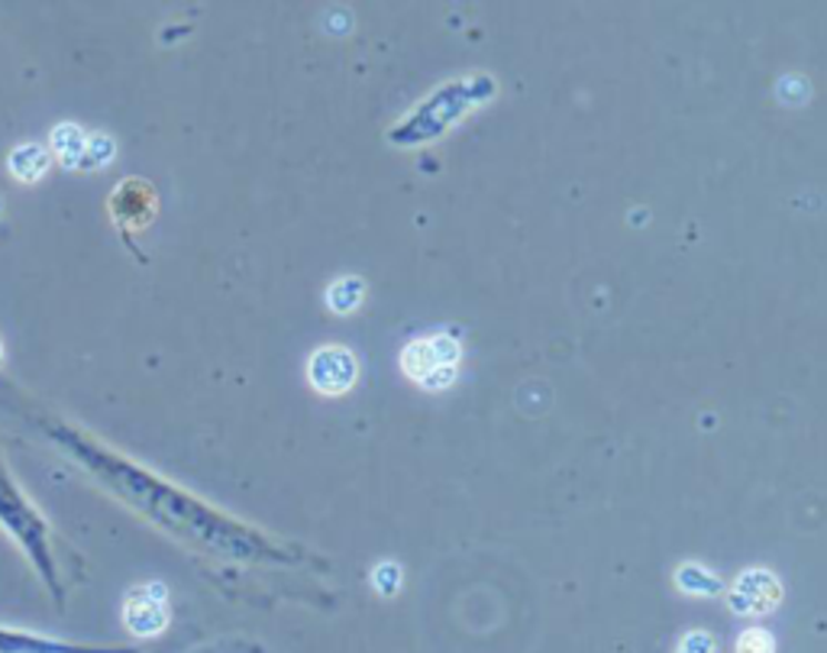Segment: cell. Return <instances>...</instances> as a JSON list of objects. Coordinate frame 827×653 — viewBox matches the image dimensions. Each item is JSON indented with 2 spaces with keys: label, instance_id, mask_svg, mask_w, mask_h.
I'll list each match as a JSON object with an SVG mask.
<instances>
[{
  "label": "cell",
  "instance_id": "obj_1",
  "mask_svg": "<svg viewBox=\"0 0 827 653\" xmlns=\"http://www.w3.org/2000/svg\"><path fill=\"white\" fill-rule=\"evenodd\" d=\"M49 437L69 450L75 460L88 472H94L104 486H111L113 496L133 504L136 511H143L150 521H155L159 528H165L169 534H175L185 543H197L211 553H221L229 560H285V550L275 547L272 540L256 534L253 528L226 518L224 511L207 508L204 501L191 499L188 492H182L178 486L152 476L146 469H140L136 462L123 460L111 450L98 447L91 437L78 433L72 427H49Z\"/></svg>",
  "mask_w": 827,
  "mask_h": 653
},
{
  "label": "cell",
  "instance_id": "obj_2",
  "mask_svg": "<svg viewBox=\"0 0 827 653\" xmlns=\"http://www.w3.org/2000/svg\"><path fill=\"white\" fill-rule=\"evenodd\" d=\"M494 91H498V84L489 75L452 78L447 84H440L433 94H427L405 120L395 123V130L388 133V143L401 146V150L423 146V143L443 136L469 111H476L479 104L491 101Z\"/></svg>",
  "mask_w": 827,
  "mask_h": 653
},
{
  "label": "cell",
  "instance_id": "obj_3",
  "mask_svg": "<svg viewBox=\"0 0 827 653\" xmlns=\"http://www.w3.org/2000/svg\"><path fill=\"white\" fill-rule=\"evenodd\" d=\"M0 524H3V531L10 538H17L23 553L33 560L37 573H42V579L49 582V589L55 595H62L59 579H55V560H52V550H49V528L37 514V508L17 492V486L10 482L3 466H0Z\"/></svg>",
  "mask_w": 827,
  "mask_h": 653
},
{
  "label": "cell",
  "instance_id": "obj_4",
  "mask_svg": "<svg viewBox=\"0 0 827 653\" xmlns=\"http://www.w3.org/2000/svg\"><path fill=\"white\" fill-rule=\"evenodd\" d=\"M724 595H727V605L734 615H769L783 602V582L769 570H747L731 582V589H724Z\"/></svg>",
  "mask_w": 827,
  "mask_h": 653
},
{
  "label": "cell",
  "instance_id": "obj_5",
  "mask_svg": "<svg viewBox=\"0 0 827 653\" xmlns=\"http://www.w3.org/2000/svg\"><path fill=\"white\" fill-rule=\"evenodd\" d=\"M123 624L136 637H155L169 628V592L162 582L140 585L123 602Z\"/></svg>",
  "mask_w": 827,
  "mask_h": 653
},
{
  "label": "cell",
  "instance_id": "obj_6",
  "mask_svg": "<svg viewBox=\"0 0 827 653\" xmlns=\"http://www.w3.org/2000/svg\"><path fill=\"white\" fill-rule=\"evenodd\" d=\"M307 376L320 395H346L359 379V359L346 346H320L310 356Z\"/></svg>",
  "mask_w": 827,
  "mask_h": 653
},
{
  "label": "cell",
  "instance_id": "obj_7",
  "mask_svg": "<svg viewBox=\"0 0 827 653\" xmlns=\"http://www.w3.org/2000/svg\"><path fill=\"white\" fill-rule=\"evenodd\" d=\"M401 369H405L408 379L420 382L423 388H430V391L450 388V385L456 382V369H452V366H443V363L437 359V349L430 344V337H427V340H414L411 346H405V353H401Z\"/></svg>",
  "mask_w": 827,
  "mask_h": 653
},
{
  "label": "cell",
  "instance_id": "obj_8",
  "mask_svg": "<svg viewBox=\"0 0 827 653\" xmlns=\"http://www.w3.org/2000/svg\"><path fill=\"white\" fill-rule=\"evenodd\" d=\"M0 653H140L136 647H98V644H72L55 641L30 631H10L0 628Z\"/></svg>",
  "mask_w": 827,
  "mask_h": 653
},
{
  "label": "cell",
  "instance_id": "obj_9",
  "mask_svg": "<svg viewBox=\"0 0 827 653\" xmlns=\"http://www.w3.org/2000/svg\"><path fill=\"white\" fill-rule=\"evenodd\" d=\"M155 214V194L143 182H126L113 194V217H120L126 227H146Z\"/></svg>",
  "mask_w": 827,
  "mask_h": 653
},
{
  "label": "cell",
  "instance_id": "obj_10",
  "mask_svg": "<svg viewBox=\"0 0 827 653\" xmlns=\"http://www.w3.org/2000/svg\"><path fill=\"white\" fill-rule=\"evenodd\" d=\"M84 146H88V133L75 126V123H59L49 136V150L62 162V169H81L84 162Z\"/></svg>",
  "mask_w": 827,
  "mask_h": 653
},
{
  "label": "cell",
  "instance_id": "obj_11",
  "mask_svg": "<svg viewBox=\"0 0 827 653\" xmlns=\"http://www.w3.org/2000/svg\"><path fill=\"white\" fill-rule=\"evenodd\" d=\"M49 162H52L49 150H42L39 143H23V146H17V150L10 153L7 169L13 172V178L33 185V182H39V178L49 172Z\"/></svg>",
  "mask_w": 827,
  "mask_h": 653
},
{
  "label": "cell",
  "instance_id": "obj_12",
  "mask_svg": "<svg viewBox=\"0 0 827 653\" xmlns=\"http://www.w3.org/2000/svg\"><path fill=\"white\" fill-rule=\"evenodd\" d=\"M676 585L685 595H702V599H721L724 595L721 577H715L708 567H698V563H682L676 573Z\"/></svg>",
  "mask_w": 827,
  "mask_h": 653
},
{
  "label": "cell",
  "instance_id": "obj_13",
  "mask_svg": "<svg viewBox=\"0 0 827 653\" xmlns=\"http://www.w3.org/2000/svg\"><path fill=\"white\" fill-rule=\"evenodd\" d=\"M363 298H366V285L356 275L339 278V282H334L327 288V308L334 310V314H353V310L363 305Z\"/></svg>",
  "mask_w": 827,
  "mask_h": 653
},
{
  "label": "cell",
  "instance_id": "obj_14",
  "mask_svg": "<svg viewBox=\"0 0 827 653\" xmlns=\"http://www.w3.org/2000/svg\"><path fill=\"white\" fill-rule=\"evenodd\" d=\"M113 153H116V146H113L111 136H104V133H94V136H88V146H84V162H81V169H104V165H111Z\"/></svg>",
  "mask_w": 827,
  "mask_h": 653
},
{
  "label": "cell",
  "instance_id": "obj_15",
  "mask_svg": "<svg viewBox=\"0 0 827 653\" xmlns=\"http://www.w3.org/2000/svg\"><path fill=\"white\" fill-rule=\"evenodd\" d=\"M737 653H776V637L766 628H747L737 637Z\"/></svg>",
  "mask_w": 827,
  "mask_h": 653
},
{
  "label": "cell",
  "instance_id": "obj_16",
  "mask_svg": "<svg viewBox=\"0 0 827 653\" xmlns=\"http://www.w3.org/2000/svg\"><path fill=\"white\" fill-rule=\"evenodd\" d=\"M372 585L378 595H398L401 589V567L398 563H378L372 573Z\"/></svg>",
  "mask_w": 827,
  "mask_h": 653
},
{
  "label": "cell",
  "instance_id": "obj_17",
  "mask_svg": "<svg viewBox=\"0 0 827 653\" xmlns=\"http://www.w3.org/2000/svg\"><path fill=\"white\" fill-rule=\"evenodd\" d=\"M676 653H715V637L708 631H688L678 641Z\"/></svg>",
  "mask_w": 827,
  "mask_h": 653
},
{
  "label": "cell",
  "instance_id": "obj_18",
  "mask_svg": "<svg viewBox=\"0 0 827 653\" xmlns=\"http://www.w3.org/2000/svg\"><path fill=\"white\" fill-rule=\"evenodd\" d=\"M0 356H3V346H0Z\"/></svg>",
  "mask_w": 827,
  "mask_h": 653
}]
</instances>
